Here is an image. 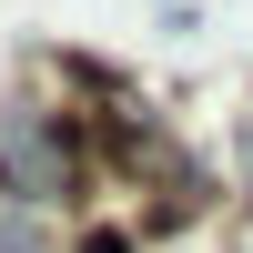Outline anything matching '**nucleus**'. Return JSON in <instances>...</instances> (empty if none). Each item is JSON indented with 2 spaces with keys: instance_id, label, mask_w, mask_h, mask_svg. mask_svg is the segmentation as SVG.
<instances>
[{
  "instance_id": "nucleus-1",
  "label": "nucleus",
  "mask_w": 253,
  "mask_h": 253,
  "mask_svg": "<svg viewBox=\"0 0 253 253\" xmlns=\"http://www.w3.org/2000/svg\"><path fill=\"white\" fill-rule=\"evenodd\" d=\"M0 193H10L20 213L81 193V132H71V112H41V101L10 112V132H0Z\"/></svg>"
},
{
  "instance_id": "nucleus-2",
  "label": "nucleus",
  "mask_w": 253,
  "mask_h": 253,
  "mask_svg": "<svg viewBox=\"0 0 253 253\" xmlns=\"http://www.w3.org/2000/svg\"><path fill=\"white\" fill-rule=\"evenodd\" d=\"M0 253H51V233H41V213H20V203H0Z\"/></svg>"
},
{
  "instance_id": "nucleus-3",
  "label": "nucleus",
  "mask_w": 253,
  "mask_h": 253,
  "mask_svg": "<svg viewBox=\"0 0 253 253\" xmlns=\"http://www.w3.org/2000/svg\"><path fill=\"white\" fill-rule=\"evenodd\" d=\"M243 182H253V122H243Z\"/></svg>"
}]
</instances>
